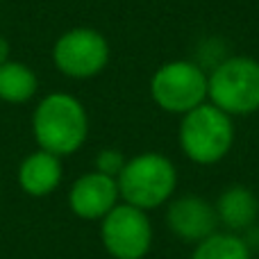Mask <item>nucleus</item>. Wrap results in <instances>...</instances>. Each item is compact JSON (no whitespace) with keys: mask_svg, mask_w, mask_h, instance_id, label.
I'll return each instance as SVG.
<instances>
[{"mask_svg":"<svg viewBox=\"0 0 259 259\" xmlns=\"http://www.w3.org/2000/svg\"><path fill=\"white\" fill-rule=\"evenodd\" d=\"M207 100L228 116L259 112V62L252 57H228L207 75Z\"/></svg>","mask_w":259,"mask_h":259,"instance_id":"7ed1b4c3","label":"nucleus"},{"mask_svg":"<svg viewBox=\"0 0 259 259\" xmlns=\"http://www.w3.org/2000/svg\"><path fill=\"white\" fill-rule=\"evenodd\" d=\"M5 62H9V44L5 36H0V66H3Z\"/></svg>","mask_w":259,"mask_h":259,"instance_id":"2eb2a0df","label":"nucleus"},{"mask_svg":"<svg viewBox=\"0 0 259 259\" xmlns=\"http://www.w3.org/2000/svg\"><path fill=\"white\" fill-rule=\"evenodd\" d=\"M216 216H219V223L234 232L250 230L259 216V200L248 187L234 184L221 193L216 202Z\"/></svg>","mask_w":259,"mask_h":259,"instance_id":"9b49d317","label":"nucleus"},{"mask_svg":"<svg viewBox=\"0 0 259 259\" xmlns=\"http://www.w3.org/2000/svg\"><path fill=\"white\" fill-rule=\"evenodd\" d=\"M18 182L30 196H48L62 182V161L53 152H32L18 168Z\"/></svg>","mask_w":259,"mask_h":259,"instance_id":"9d476101","label":"nucleus"},{"mask_svg":"<svg viewBox=\"0 0 259 259\" xmlns=\"http://www.w3.org/2000/svg\"><path fill=\"white\" fill-rule=\"evenodd\" d=\"M150 96L168 114H189L207 103V73L187 59L161 64L150 80Z\"/></svg>","mask_w":259,"mask_h":259,"instance_id":"39448f33","label":"nucleus"},{"mask_svg":"<svg viewBox=\"0 0 259 259\" xmlns=\"http://www.w3.org/2000/svg\"><path fill=\"white\" fill-rule=\"evenodd\" d=\"M234 143L232 116L221 112L211 103H202L182 116L180 123V148L182 152L200 166L221 161Z\"/></svg>","mask_w":259,"mask_h":259,"instance_id":"20e7f679","label":"nucleus"},{"mask_svg":"<svg viewBox=\"0 0 259 259\" xmlns=\"http://www.w3.org/2000/svg\"><path fill=\"white\" fill-rule=\"evenodd\" d=\"M116 184L127 205L148 211L170 200L178 187V170L168 157L159 152H143L125 161Z\"/></svg>","mask_w":259,"mask_h":259,"instance_id":"f03ea898","label":"nucleus"},{"mask_svg":"<svg viewBox=\"0 0 259 259\" xmlns=\"http://www.w3.org/2000/svg\"><path fill=\"white\" fill-rule=\"evenodd\" d=\"M191 259H250V248L237 234L214 232L198 243Z\"/></svg>","mask_w":259,"mask_h":259,"instance_id":"ddd939ff","label":"nucleus"},{"mask_svg":"<svg viewBox=\"0 0 259 259\" xmlns=\"http://www.w3.org/2000/svg\"><path fill=\"white\" fill-rule=\"evenodd\" d=\"M100 237L114 259H143L152 246V225L143 209L123 202L103 219Z\"/></svg>","mask_w":259,"mask_h":259,"instance_id":"0eeeda50","label":"nucleus"},{"mask_svg":"<svg viewBox=\"0 0 259 259\" xmlns=\"http://www.w3.org/2000/svg\"><path fill=\"white\" fill-rule=\"evenodd\" d=\"M32 132L41 150L57 157L80 150L89 134L87 109L71 94H50L36 105Z\"/></svg>","mask_w":259,"mask_h":259,"instance_id":"f257e3e1","label":"nucleus"},{"mask_svg":"<svg viewBox=\"0 0 259 259\" xmlns=\"http://www.w3.org/2000/svg\"><path fill=\"white\" fill-rule=\"evenodd\" d=\"M118 196L121 193H118L116 180L94 170V173H87L75 180L71 193H68V202L80 219L96 221L105 219L116 207Z\"/></svg>","mask_w":259,"mask_h":259,"instance_id":"1a4fd4ad","label":"nucleus"},{"mask_svg":"<svg viewBox=\"0 0 259 259\" xmlns=\"http://www.w3.org/2000/svg\"><path fill=\"white\" fill-rule=\"evenodd\" d=\"M125 161H127V159L123 157L121 150L107 148V150H103L98 157H96V170L116 180L118 175H121V170H123V166H125Z\"/></svg>","mask_w":259,"mask_h":259,"instance_id":"4468645a","label":"nucleus"},{"mask_svg":"<svg viewBox=\"0 0 259 259\" xmlns=\"http://www.w3.org/2000/svg\"><path fill=\"white\" fill-rule=\"evenodd\" d=\"M53 62L66 77L89 80L107 66L109 44L94 27H73L55 41Z\"/></svg>","mask_w":259,"mask_h":259,"instance_id":"423d86ee","label":"nucleus"},{"mask_svg":"<svg viewBox=\"0 0 259 259\" xmlns=\"http://www.w3.org/2000/svg\"><path fill=\"white\" fill-rule=\"evenodd\" d=\"M166 223L173 230L175 237L182 241H196L211 237L219 225L216 207L209 205L200 196H182L173 200L166 211Z\"/></svg>","mask_w":259,"mask_h":259,"instance_id":"6e6552de","label":"nucleus"},{"mask_svg":"<svg viewBox=\"0 0 259 259\" xmlns=\"http://www.w3.org/2000/svg\"><path fill=\"white\" fill-rule=\"evenodd\" d=\"M36 80L34 71L23 62H5L0 66V100L12 105L27 103L36 94Z\"/></svg>","mask_w":259,"mask_h":259,"instance_id":"f8f14e48","label":"nucleus"}]
</instances>
